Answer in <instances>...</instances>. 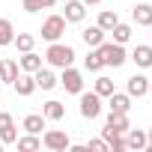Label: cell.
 Returning <instances> with one entry per match:
<instances>
[{
    "instance_id": "6da1fadb",
    "label": "cell",
    "mask_w": 152,
    "mask_h": 152,
    "mask_svg": "<svg viewBox=\"0 0 152 152\" xmlns=\"http://www.w3.org/2000/svg\"><path fill=\"white\" fill-rule=\"evenodd\" d=\"M45 60L54 69H66V66L75 63V48L72 45H63V42H51L48 51H45Z\"/></svg>"
},
{
    "instance_id": "7a4b0ae2",
    "label": "cell",
    "mask_w": 152,
    "mask_h": 152,
    "mask_svg": "<svg viewBox=\"0 0 152 152\" xmlns=\"http://www.w3.org/2000/svg\"><path fill=\"white\" fill-rule=\"evenodd\" d=\"M96 54L102 57V63H104V66H113V69L125 66V60H128V51H125L119 42H102V45L96 48Z\"/></svg>"
},
{
    "instance_id": "3957f363",
    "label": "cell",
    "mask_w": 152,
    "mask_h": 152,
    "mask_svg": "<svg viewBox=\"0 0 152 152\" xmlns=\"http://www.w3.org/2000/svg\"><path fill=\"white\" fill-rule=\"evenodd\" d=\"M66 33V18L63 15H48L42 21V39L45 42H60Z\"/></svg>"
},
{
    "instance_id": "277c9868",
    "label": "cell",
    "mask_w": 152,
    "mask_h": 152,
    "mask_svg": "<svg viewBox=\"0 0 152 152\" xmlns=\"http://www.w3.org/2000/svg\"><path fill=\"white\" fill-rule=\"evenodd\" d=\"M42 146L51 149V152H66V149L72 146V140H69V134H66L63 128H48V131L42 134Z\"/></svg>"
},
{
    "instance_id": "5b68a950",
    "label": "cell",
    "mask_w": 152,
    "mask_h": 152,
    "mask_svg": "<svg viewBox=\"0 0 152 152\" xmlns=\"http://www.w3.org/2000/svg\"><path fill=\"white\" fill-rule=\"evenodd\" d=\"M60 84H63V90H66V93L81 96V93H84V75L75 69V66H66V69H63V75H60Z\"/></svg>"
},
{
    "instance_id": "8992f818",
    "label": "cell",
    "mask_w": 152,
    "mask_h": 152,
    "mask_svg": "<svg viewBox=\"0 0 152 152\" xmlns=\"http://www.w3.org/2000/svg\"><path fill=\"white\" fill-rule=\"evenodd\" d=\"M81 116L84 119H99L102 116V96L93 93H81Z\"/></svg>"
},
{
    "instance_id": "52a82bcc",
    "label": "cell",
    "mask_w": 152,
    "mask_h": 152,
    "mask_svg": "<svg viewBox=\"0 0 152 152\" xmlns=\"http://www.w3.org/2000/svg\"><path fill=\"white\" fill-rule=\"evenodd\" d=\"M15 140H18V128H15L12 113H0V143L9 146V143H15Z\"/></svg>"
},
{
    "instance_id": "ba28073f",
    "label": "cell",
    "mask_w": 152,
    "mask_h": 152,
    "mask_svg": "<svg viewBox=\"0 0 152 152\" xmlns=\"http://www.w3.org/2000/svg\"><path fill=\"white\" fill-rule=\"evenodd\" d=\"M63 18H66V24H81V21L87 18V6L81 3V0H66Z\"/></svg>"
},
{
    "instance_id": "9c48e42d",
    "label": "cell",
    "mask_w": 152,
    "mask_h": 152,
    "mask_svg": "<svg viewBox=\"0 0 152 152\" xmlns=\"http://www.w3.org/2000/svg\"><path fill=\"white\" fill-rule=\"evenodd\" d=\"M125 93H128L131 99H143V96L149 93V78H146V75H131L128 84H125Z\"/></svg>"
},
{
    "instance_id": "30bf717a",
    "label": "cell",
    "mask_w": 152,
    "mask_h": 152,
    "mask_svg": "<svg viewBox=\"0 0 152 152\" xmlns=\"http://www.w3.org/2000/svg\"><path fill=\"white\" fill-rule=\"evenodd\" d=\"M107 104H110V113H128V110H131V96L113 90V93L107 96Z\"/></svg>"
},
{
    "instance_id": "8fae6325",
    "label": "cell",
    "mask_w": 152,
    "mask_h": 152,
    "mask_svg": "<svg viewBox=\"0 0 152 152\" xmlns=\"http://www.w3.org/2000/svg\"><path fill=\"white\" fill-rule=\"evenodd\" d=\"M12 87H15V93H18V96H24V99H27V96H33V93H36V78H33L30 72H21L18 78H15V84H12Z\"/></svg>"
},
{
    "instance_id": "7c38bea8",
    "label": "cell",
    "mask_w": 152,
    "mask_h": 152,
    "mask_svg": "<svg viewBox=\"0 0 152 152\" xmlns=\"http://www.w3.org/2000/svg\"><path fill=\"white\" fill-rule=\"evenodd\" d=\"M21 75V69H18V60H9V57H3L0 60V81L3 84H15V78Z\"/></svg>"
},
{
    "instance_id": "4fadbf2b",
    "label": "cell",
    "mask_w": 152,
    "mask_h": 152,
    "mask_svg": "<svg viewBox=\"0 0 152 152\" xmlns=\"http://www.w3.org/2000/svg\"><path fill=\"white\" fill-rule=\"evenodd\" d=\"M128 60H134L137 69H149V66H152V45H137V48L128 54Z\"/></svg>"
},
{
    "instance_id": "5bb4252c",
    "label": "cell",
    "mask_w": 152,
    "mask_h": 152,
    "mask_svg": "<svg viewBox=\"0 0 152 152\" xmlns=\"http://www.w3.org/2000/svg\"><path fill=\"white\" fill-rule=\"evenodd\" d=\"M18 69L33 75V72H39V69H42V57H39L36 51H24V54L18 57Z\"/></svg>"
},
{
    "instance_id": "9a60e30c",
    "label": "cell",
    "mask_w": 152,
    "mask_h": 152,
    "mask_svg": "<svg viewBox=\"0 0 152 152\" xmlns=\"http://www.w3.org/2000/svg\"><path fill=\"white\" fill-rule=\"evenodd\" d=\"M125 149L143 152V149H146V131H140V128H128V131H125Z\"/></svg>"
},
{
    "instance_id": "2e32d148",
    "label": "cell",
    "mask_w": 152,
    "mask_h": 152,
    "mask_svg": "<svg viewBox=\"0 0 152 152\" xmlns=\"http://www.w3.org/2000/svg\"><path fill=\"white\" fill-rule=\"evenodd\" d=\"M131 18L137 27H152V3H137L131 9Z\"/></svg>"
},
{
    "instance_id": "e0dca14e",
    "label": "cell",
    "mask_w": 152,
    "mask_h": 152,
    "mask_svg": "<svg viewBox=\"0 0 152 152\" xmlns=\"http://www.w3.org/2000/svg\"><path fill=\"white\" fill-rule=\"evenodd\" d=\"M33 78H36V90H54V87L60 84V78H57L51 69H39V72H33Z\"/></svg>"
},
{
    "instance_id": "ac0fdd59",
    "label": "cell",
    "mask_w": 152,
    "mask_h": 152,
    "mask_svg": "<svg viewBox=\"0 0 152 152\" xmlns=\"http://www.w3.org/2000/svg\"><path fill=\"white\" fill-rule=\"evenodd\" d=\"M42 116H45V119H51V122H60V119L66 116V107H63V102H57V99L45 102V104H42Z\"/></svg>"
},
{
    "instance_id": "d6986e66",
    "label": "cell",
    "mask_w": 152,
    "mask_h": 152,
    "mask_svg": "<svg viewBox=\"0 0 152 152\" xmlns=\"http://www.w3.org/2000/svg\"><path fill=\"white\" fill-rule=\"evenodd\" d=\"M102 137H104V143H107V152H122L125 149V134H116V131H110L107 125L102 128Z\"/></svg>"
},
{
    "instance_id": "ffe728a7",
    "label": "cell",
    "mask_w": 152,
    "mask_h": 152,
    "mask_svg": "<svg viewBox=\"0 0 152 152\" xmlns=\"http://www.w3.org/2000/svg\"><path fill=\"white\" fill-rule=\"evenodd\" d=\"M81 39H84L90 48H99V45L104 42V30H102L99 24H93V27H84V30H81Z\"/></svg>"
},
{
    "instance_id": "44dd1931",
    "label": "cell",
    "mask_w": 152,
    "mask_h": 152,
    "mask_svg": "<svg viewBox=\"0 0 152 152\" xmlns=\"http://www.w3.org/2000/svg\"><path fill=\"white\" fill-rule=\"evenodd\" d=\"M45 122H48V119H45L42 113H27L21 125H24V131H27V134H42V128H45Z\"/></svg>"
},
{
    "instance_id": "7402d4cb",
    "label": "cell",
    "mask_w": 152,
    "mask_h": 152,
    "mask_svg": "<svg viewBox=\"0 0 152 152\" xmlns=\"http://www.w3.org/2000/svg\"><path fill=\"white\" fill-rule=\"evenodd\" d=\"M107 128H110V131H116V134H125V131L131 128L128 113H107Z\"/></svg>"
},
{
    "instance_id": "603a6c76",
    "label": "cell",
    "mask_w": 152,
    "mask_h": 152,
    "mask_svg": "<svg viewBox=\"0 0 152 152\" xmlns=\"http://www.w3.org/2000/svg\"><path fill=\"white\" fill-rule=\"evenodd\" d=\"M96 24H99L104 33H110V30L119 24V15H116L113 9H104V12H99V21H96Z\"/></svg>"
},
{
    "instance_id": "cb8c5ba5",
    "label": "cell",
    "mask_w": 152,
    "mask_h": 152,
    "mask_svg": "<svg viewBox=\"0 0 152 152\" xmlns=\"http://www.w3.org/2000/svg\"><path fill=\"white\" fill-rule=\"evenodd\" d=\"M12 45H15L21 54H24V51H33V48H36V36H33V33H15Z\"/></svg>"
},
{
    "instance_id": "d4e9b609",
    "label": "cell",
    "mask_w": 152,
    "mask_h": 152,
    "mask_svg": "<svg viewBox=\"0 0 152 152\" xmlns=\"http://www.w3.org/2000/svg\"><path fill=\"white\" fill-rule=\"evenodd\" d=\"M12 39H15V27H12V21H9V18H0V48L12 45Z\"/></svg>"
},
{
    "instance_id": "484cf974",
    "label": "cell",
    "mask_w": 152,
    "mask_h": 152,
    "mask_svg": "<svg viewBox=\"0 0 152 152\" xmlns=\"http://www.w3.org/2000/svg\"><path fill=\"white\" fill-rule=\"evenodd\" d=\"M110 33H113V42H119V45H125V42H131V36H134V30H131V24H122V21H119V24H116V27H113Z\"/></svg>"
},
{
    "instance_id": "4316f807",
    "label": "cell",
    "mask_w": 152,
    "mask_h": 152,
    "mask_svg": "<svg viewBox=\"0 0 152 152\" xmlns=\"http://www.w3.org/2000/svg\"><path fill=\"white\" fill-rule=\"evenodd\" d=\"M15 143H18V149H21V152H36V149H42V140H39V134H27V137H18Z\"/></svg>"
},
{
    "instance_id": "83f0119b",
    "label": "cell",
    "mask_w": 152,
    "mask_h": 152,
    "mask_svg": "<svg viewBox=\"0 0 152 152\" xmlns=\"http://www.w3.org/2000/svg\"><path fill=\"white\" fill-rule=\"evenodd\" d=\"M113 90H116V87H113V78H107V75H99V78H96V93H99L102 99H107Z\"/></svg>"
},
{
    "instance_id": "f1b7e54d",
    "label": "cell",
    "mask_w": 152,
    "mask_h": 152,
    "mask_svg": "<svg viewBox=\"0 0 152 152\" xmlns=\"http://www.w3.org/2000/svg\"><path fill=\"white\" fill-rule=\"evenodd\" d=\"M84 69H87V72H102L104 63H102V57H99L96 51H90V54L84 57Z\"/></svg>"
},
{
    "instance_id": "f546056e",
    "label": "cell",
    "mask_w": 152,
    "mask_h": 152,
    "mask_svg": "<svg viewBox=\"0 0 152 152\" xmlns=\"http://www.w3.org/2000/svg\"><path fill=\"white\" fill-rule=\"evenodd\" d=\"M87 152H107V143H104V137H96V140H90V143H87Z\"/></svg>"
},
{
    "instance_id": "4dcf8cb0",
    "label": "cell",
    "mask_w": 152,
    "mask_h": 152,
    "mask_svg": "<svg viewBox=\"0 0 152 152\" xmlns=\"http://www.w3.org/2000/svg\"><path fill=\"white\" fill-rule=\"evenodd\" d=\"M24 12H30V15L42 12V0H24Z\"/></svg>"
},
{
    "instance_id": "1f68e13d",
    "label": "cell",
    "mask_w": 152,
    "mask_h": 152,
    "mask_svg": "<svg viewBox=\"0 0 152 152\" xmlns=\"http://www.w3.org/2000/svg\"><path fill=\"white\" fill-rule=\"evenodd\" d=\"M146 152H152V128L146 131Z\"/></svg>"
},
{
    "instance_id": "d6a6232c",
    "label": "cell",
    "mask_w": 152,
    "mask_h": 152,
    "mask_svg": "<svg viewBox=\"0 0 152 152\" xmlns=\"http://www.w3.org/2000/svg\"><path fill=\"white\" fill-rule=\"evenodd\" d=\"M51 6H57V0H42V9H51Z\"/></svg>"
},
{
    "instance_id": "836d02e7",
    "label": "cell",
    "mask_w": 152,
    "mask_h": 152,
    "mask_svg": "<svg viewBox=\"0 0 152 152\" xmlns=\"http://www.w3.org/2000/svg\"><path fill=\"white\" fill-rule=\"evenodd\" d=\"M81 3H84V6H99L102 0H81Z\"/></svg>"
},
{
    "instance_id": "e575fe53",
    "label": "cell",
    "mask_w": 152,
    "mask_h": 152,
    "mask_svg": "<svg viewBox=\"0 0 152 152\" xmlns=\"http://www.w3.org/2000/svg\"><path fill=\"white\" fill-rule=\"evenodd\" d=\"M146 96H152V81H149V93H146Z\"/></svg>"
},
{
    "instance_id": "d590c367",
    "label": "cell",
    "mask_w": 152,
    "mask_h": 152,
    "mask_svg": "<svg viewBox=\"0 0 152 152\" xmlns=\"http://www.w3.org/2000/svg\"><path fill=\"white\" fill-rule=\"evenodd\" d=\"M0 152H3V143H0Z\"/></svg>"
}]
</instances>
